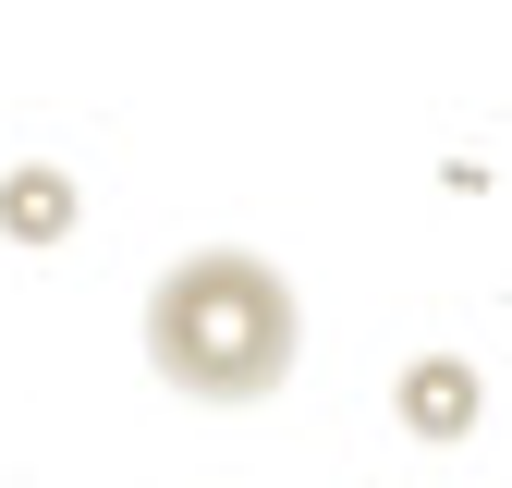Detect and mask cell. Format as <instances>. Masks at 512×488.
Segmentation results:
<instances>
[{"label":"cell","mask_w":512,"mask_h":488,"mask_svg":"<svg viewBox=\"0 0 512 488\" xmlns=\"http://www.w3.org/2000/svg\"><path fill=\"white\" fill-rule=\"evenodd\" d=\"M305 354V293L256 244H196L147 293V366L183 403H269Z\"/></svg>","instance_id":"cell-1"},{"label":"cell","mask_w":512,"mask_h":488,"mask_svg":"<svg viewBox=\"0 0 512 488\" xmlns=\"http://www.w3.org/2000/svg\"><path fill=\"white\" fill-rule=\"evenodd\" d=\"M403 415L427 427V440H464V427H476V366H452V354H427L415 379H403Z\"/></svg>","instance_id":"cell-2"},{"label":"cell","mask_w":512,"mask_h":488,"mask_svg":"<svg viewBox=\"0 0 512 488\" xmlns=\"http://www.w3.org/2000/svg\"><path fill=\"white\" fill-rule=\"evenodd\" d=\"M0 220H13V232H74V183H61V171H13V183H0Z\"/></svg>","instance_id":"cell-3"}]
</instances>
